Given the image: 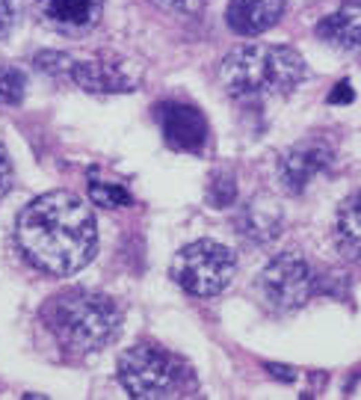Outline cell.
Masks as SVG:
<instances>
[{
  "mask_svg": "<svg viewBox=\"0 0 361 400\" xmlns=\"http://www.w3.org/2000/svg\"><path fill=\"white\" fill-rule=\"evenodd\" d=\"M15 240L36 270L72 276L95 255L98 228L83 199L68 190H54L33 199L15 223Z\"/></svg>",
  "mask_w": 361,
  "mask_h": 400,
  "instance_id": "6da1fadb",
  "label": "cell"
},
{
  "mask_svg": "<svg viewBox=\"0 0 361 400\" xmlns=\"http://www.w3.org/2000/svg\"><path fill=\"white\" fill-rule=\"evenodd\" d=\"M308 74V66L299 51L285 45H240L223 59L219 77L231 98L282 95L299 86Z\"/></svg>",
  "mask_w": 361,
  "mask_h": 400,
  "instance_id": "7a4b0ae2",
  "label": "cell"
},
{
  "mask_svg": "<svg viewBox=\"0 0 361 400\" xmlns=\"http://www.w3.org/2000/svg\"><path fill=\"white\" fill-rule=\"evenodd\" d=\"M42 320L63 347L74 353H92L118 332L122 314L113 299L74 288V291H63L48 299Z\"/></svg>",
  "mask_w": 361,
  "mask_h": 400,
  "instance_id": "3957f363",
  "label": "cell"
},
{
  "mask_svg": "<svg viewBox=\"0 0 361 400\" xmlns=\"http://www.w3.org/2000/svg\"><path fill=\"white\" fill-rule=\"evenodd\" d=\"M237 273V258L216 240H196L172 258V279L193 297L223 294Z\"/></svg>",
  "mask_w": 361,
  "mask_h": 400,
  "instance_id": "277c9868",
  "label": "cell"
},
{
  "mask_svg": "<svg viewBox=\"0 0 361 400\" xmlns=\"http://www.w3.org/2000/svg\"><path fill=\"white\" fill-rule=\"evenodd\" d=\"M184 365L163 347L139 344L118 359V379L134 397H172L184 379Z\"/></svg>",
  "mask_w": 361,
  "mask_h": 400,
  "instance_id": "5b68a950",
  "label": "cell"
},
{
  "mask_svg": "<svg viewBox=\"0 0 361 400\" xmlns=\"http://www.w3.org/2000/svg\"><path fill=\"white\" fill-rule=\"evenodd\" d=\"M258 291L269 308L293 312L314 294V270L299 252H282L264 267Z\"/></svg>",
  "mask_w": 361,
  "mask_h": 400,
  "instance_id": "8992f818",
  "label": "cell"
},
{
  "mask_svg": "<svg viewBox=\"0 0 361 400\" xmlns=\"http://www.w3.org/2000/svg\"><path fill=\"white\" fill-rule=\"evenodd\" d=\"M157 122L163 139L178 152L198 154L207 146V119L189 104L166 101L157 107Z\"/></svg>",
  "mask_w": 361,
  "mask_h": 400,
  "instance_id": "52a82bcc",
  "label": "cell"
},
{
  "mask_svg": "<svg viewBox=\"0 0 361 400\" xmlns=\"http://www.w3.org/2000/svg\"><path fill=\"white\" fill-rule=\"evenodd\" d=\"M45 27L65 36L89 33L104 12V0H33Z\"/></svg>",
  "mask_w": 361,
  "mask_h": 400,
  "instance_id": "ba28073f",
  "label": "cell"
},
{
  "mask_svg": "<svg viewBox=\"0 0 361 400\" xmlns=\"http://www.w3.org/2000/svg\"><path fill=\"white\" fill-rule=\"evenodd\" d=\"M332 166V148L323 139H305V143L293 146L290 152L278 160V175L282 184L290 193H302V190L314 181L320 172Z\"/></svg>",
  "mask_w": 361,
  "mask_h": 400,
  "instance_id": "9c48e42d",
  "label": "cell"
},
{
  "mask_svg": "<svg viewBox=\"0 0 361 400\" xmlns=\"http://www.w3.org/2000/svg\"><path fill=\"white\" fill-rule=\"evenodd\" d=\"M282 9L285 0H231L225 21L237 36H260L282 18Z\"/></svg>",
  "mask_w": 361,
  "mask_h": 400,
  "instance_id": "30bf717a",
  "label": "cell"
},
{
  "mask_svg": "<svg viewBox=\"0 0 361 400\" xmlns=\"http://www.w3.org/2000/svg\"><path fill=\"white\" fill-rule=\"evenodd\" d=\"M317 36L340 51H361V0H349L317 24Z\"/></svg>",
  "mask_w": 361,
  "mask_h": 400,
  "instance_id": "8fae6325",
  "label": "cell"
},
{
  "mask_svg": "<svg viewBox=\"0 0 361 400\" xmlns=\"http://www.w3.org/2000/svg\"><path fill=\"white\" fill-rule=\"evenodd\" d=\"M72 80L86 89V92H130L134 86V80L125 77L118 72L116 66L110 63H98V59H83V63H77L74 59V68H72Z\"/></svg>",
  "mask_w": 361,
  "mask_h": 400,
  "instance_id": "7c38bea8",
  "label": "cell"
},
{
  "mask_svg": "<svg viewBox=\"0 0 361 400\" xmlns=\"http://www.w3.org/2000/svg\"><path fill=\"white\" fill-rule=\"evenodd\" d=\"M335 240L347 261L361 264V193L344 199V205L338 208Z\"/></svg>",
  "mask_w": 361,
  "mask_h": 400,
  "instance_id": "4fadbf2b",
  "label": "cell"
},
{
  "mask_svg": "<svg viewBox=\"0 0 361 400\" xmlns=\"http://www.w3.org/2000/svg\"><path fill=\"white\" fill-rule=\"evenodd\" d=\"M89 199L101 208H130L134 205V196H130L122 184L101 181V178H92V181H89Z\"/></svg>",
  "mask_w": 361,
  "mask_h": 400,
  "instance_id": "5bb4252c",
  "label": "cell"
},
{
  "mask_svg": "<svg viewBox=\"0 0 361 400\" xmlns=\"http://www.w3.org/2000/svg\"><path fill=\"white\" fill-rule=\"evenodd\" d=\"M27 92V77L12 66H0V104H21Z\"/></svg>",
  "mask_w": 361,
  "mask_h": 400,
  "instance_id": "9a60e30c",
  "label": "cell"
},
{
  "mask_svg": "<svg viewBox=\"0 0 361 400\" xmlns=\"http://www.w3.org/2000/svg\"><path fill=\"white\" fill-rule=\"evenodd\" d=\"M36 68H42L45 74L59 77V80H72V68H74V59L68 54H59V51H42L36 54Z\"/></svg>",
  "mask_w": 361,
  "mask_h": 400,
  "instance_id": "2e32d148",
  "label": "cell"
},
{
  "mask_svg": "<svg viewBox=\"0 0 361 400\" xmlns=\"http://www.w3.org/2000/svg\"><path fill=\"white\" fill-rule=\"evenodd\" d=\"M210 202L214 208H225L234 202V181L231 178H214V184H210Z\"/></svg>",
  "mask_w": 361,
  "mask_h": 400,
  "instance_id": "e0dca14e",
  "label": "cell"
},
{
  "mask_svg": "<svg viewBox=\"0 0 361 400\" xmlns=\"http://www.w3.org/2000/svg\"><path fill=\"white\" fill-rule=\"evenodd\" d=\"M157 6H163L166 12H175V15H193L205 6V0H154Z\"/></svg>",
  "mask_w": 361,
  "mask_h": 400,
  "instance_id": "ac0fdd59",
  "label": "cell"
},
{
  "mask_svg": "<svg viewBox=\"0 0 361 400\" xmlns=\"http://www.w3.org/2000/svg\"><path fill=\"white\" fill-rule=\"evenodd\" d=\"M15 21H18V3L15 0H0V39L12 33Z\"/></svg>",
  "mask_w": 361,
  "mask_h": 400,
  "instance_id": "d6986e66",
  "label": "cell"
},
{
  "mask_svg": "<svg viewBox=\"0 0 361 400\" xmlns=\"http://www.w3.org/2000/svg\"><path fill=\"white\" fill-rule=\"evenodd\" d=\"M326 101H329V104H353V101H355V89H353V83H349V80H340V83H335V89L329 92Z\"/></svg>",
  "mask_w": 361,
  "mask_h": 400,
  "instance_id": "ffe728a7",
  "label": "cell"
},
{
  "mask_svg": "<svg viewBox=\"0 0 361 400\" xmlns=\"http://www.w3.org/2000/svg\"><path fill=\"white\" fill-rule=\"evenodd\" d=\"M12 163H9V154H6V148L0 146V199H3L9 190H12Z\"/></svg>",
  "mask_w": 361,
  "mask_h": 400,
  "instance_id": "44dd1931",
  "label": "cell"
},
{
  "mask_svg": "<svg viewBox=\"0 0 361 400\" xmlns=\"http://www.w3.org/2000/svg\"><path fill=\"white\" fill-rule=\"evenodd\" d=\"M267 371L273 374L276 379H282V383H293V379L299 377L296 368H290V365H267Z\"/></svg>",
  "mask_w": 361,
  "mask_h": 400,
  "instance_id": "7402d4cb",
  "label": "cell"
}]
</instances>
